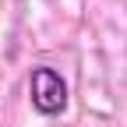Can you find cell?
Returning <instances> with one entry per match:
<instances>
[{"label":"cell","instance_id":"cell-1","mask_svg":"<svg viewBox=\"0 0 127 127\" xmlns=\"http://www.w3.org/2000/svg\"><path fill=\"white\" fill-rule=\"evenodd\" d=\"M28 99L42 117H60L67 109V85L53 67H35L28 74Z\"/></svg>","mask_w":127,"mask_h":127}]
</instances>
